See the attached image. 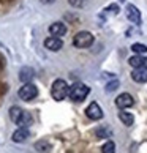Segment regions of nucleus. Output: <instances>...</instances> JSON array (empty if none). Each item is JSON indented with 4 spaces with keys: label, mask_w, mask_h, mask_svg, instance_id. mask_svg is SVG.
I'll use <instances>...</instances> for the list:
<instances>
[{
    "label": "nucleus",
    "mask_w": 147,
    "mask_h": 153,
    "mask_svg": "<svg viewBox=\"0 0 147 153\" xmlns=\"http://www.w3.org/2000/svg\"><path fill=\"white\" fill-rule=\"evenodd\" d=\"M89 93H90V88L86 85V84H82V82L73 84V85L70 87V90H68L70 100L75 101V103H81V101H84L87 98Z\"/></svg>",
    "instance_id": "1"
},
{
    "label": "nucleus",
    "mask_w": 147,
    "mask_h": 153,
    "mask_svg": "<svg viewBox=\"0 0 147 153\" xmlns=\"http://www.w3.org/2000/svg\"><path fill=\"white\" fill-rule=\"evenodd\" d=\"M68 90L70 87L66 85V82L63 79H57V81H54L52 87H51V95H52V98L55 101H62L68 96Z\"/></svg>",
    "instance_id": "2"
},
{
    "label": "nucleus",
    "mask_w": 147,
    "mask_h": 153,
    "mask_svg": "<svg viewBox=\"0 0 147 153\" xmlns=\"http://www.w3.org/2000/svg\"><path fill=\"white\" fill-rule=\"evenodd\" d=\"M73 44L79 49L90 48L93 44V35L90 32H79L75 35V38H73Z\"/></svg>",
    "instance_id": "3"
},
{
    "label": "nucleus",
    "mask_w": 147,
    "mask_h": 153,
    "mask_svg": "<svg viewBox=\"0 0 147 153\" xmlns=\"http://www.w3.org/2000/svg\"><path fill=\"white\" fill-rule=\"evenodd\" d=\"M18 95H19V98L21 100H24V101H30V100H33V98H37V95H38V88L33 85L32 82H27V84H24L21 88H19V92H18Z\"/></svg>",
    "instance_id": "4"
},
{
    "label": "nucleus",
    "mask_w": 147,
    "mask_h": 153,
    "mask_svg": "<svg viewBox=\"0 0 147 153\" xmlns=\"http://www.w3.org/2000/svg\"><path fill=\"white\" fill-rule=\"evenodd\" d=\"M86 115L90 120H101L103 118V109L100 107L98 103H90L86 109Z\"/></svg>",
    "instance_id": "5"
},
{
    "label": "nucleus",
    "mask_w": 147,
    "mask_h": 153,
    "mask_svg": "<svg viewBox=\"0 0 147 153\" xmlns=\"http://www.w3.org/2000/svg\"><path fill=\"white\" fill-rule=\"evenodd\" d=\"M125 14H127V18H128L130 22H133V24H136V25L141 24V13H139V10L134 7V5H127Z\"/></svg>",
    "instance_id": "6"
},
{
    "label": "nucleus",
    "mask_w": 147,
    "mask_h": 153,
    "mask_svg": "<svg viewBox=\"0 0 147 153\" xmlns=\"http://www.w3.org/2000/svg\"><path fill=\"white\" fill-rule=\"evenodd\" d=\"M116 104H117V107H120V109H128V107H131L134 104V100L130 93H122V95L117 96Z\"/></svg>",
    "instance_id": "7"
},
{
    "label": "nucleus",
    "mask_w": 147,
    "mask_h": 153,
    "mask_svg": "<svg viewBox=\"0 0 147 153\" xmlns=\"http://www.w3.org/2000/svg\"><path fill=\"white\" fill-rule=\"evenodd\" d=\"M62 46H63V43H62V39L59 36H49L44 39V48L52 51V52H57V51L62 49Z\"/></svg>",
    "instance_id": "8"
},
{
    "label": "nucleus",
    "mask_w": 147,
    "mask_h": 153,
    "mask_svg": "<svg viewBox=\"0 0 147 153\" xmlns=\"http://www.w3.org/2000/svg\"><path fill=\"white\" fill-rule=\"evenodd\" d=\"M131 79L134 82H139V84H144L147 82V68H134L133 73H131Z\"/></svg>",
    "instance_id": "9"
},
{
    "label": "nucleus",
    "mask_w": 147,
    "mask_h": 153,
    "mask_svg": "<svg viewBox=\"0 0 147 153\" xmlns=\"http://www.w3.org/2000/svg\"><path fill=\"white\" fill-rule=\"evenodd\" d=\"M49 33L52 36H63L66 33V25L63 24V22H54V24H51L49 27Z\"/></svg>",
    "instance_id": "10"
},
{
    "label": "nucleus",
    "mask_w": 147,
    "mask_h": 153,
    "mask_svg": "<svg viewBox=\"0 0 147 153\" xmlns=\"http://www.w3.org/2000/svg\"><path fill=\"white\" fill-rule=\"evenodd\" d=\"M29 137H30L29 129H27V128H21V126H19V128L13 133V137H11V139H13L14 142L21 144V142H25V140L29 139Z\"/></svg>",
    "instance_id": "11"
},
{
    "label": "nucleus",
    "mask_w": 147,
    "mask_h": 153,
    "mask_svg": "<svg viewBox=\"0 0 147 153\" xmlns=\"http://www.w3.org/2000/svg\"><path fill=\"white\" fill-rule=\"evenodd\" d=\"M32 115L29 114V112H25V111H22L21 112V115L18 117V120H16L14 123L16 125H19V126L21 128H29L30 126V125H32Z\"/></svg>",
    "instance_id": "12"
},
{
    "label": "nucleus",
    "mask_w": 147,
    "mask_h": 153,
    "mask_svg": "<svg viewBox=\"0 0 147 153\" xmlns=\"http://www.w3.org/2000/svg\"><path fill=\"white\" fill-rule=\"evenodd\" d=\"M33 76H35V71H33L32 68H29V66H24L19 71V79H21V82H24V84L30 82L33 79Z\"/></svg>",
    "instance_id": "13"
},
{
    "label": "nucleus",
    "mask_w": 147,
    "mask_h": 153,
    "mask_svg": "<svg viewBox=\"0 0 147 153\" xmlns=\"http://www.w3.org/2000/svg\"><path fill=\"white\" fill-rule=\"evenodd\" d=\"M128 63L131 65L133 68H143L146 65V59L141 57V55H138V54H134L133 57L128 59Z\"/></svg>",
    "instance_id": "14"
},
{
    "label": "nucleus",
    "mask_w": 147,
    "mask_h": 153,
    "mask_svg": "<svg viewBox=\"0 0 147 153\" xmlns=\"http://www.w3.org/2000/svg\"><path fill=\"white\" fill-rule=\"evenodd\" d=\"M119 118H120L122 123L127 125V126H131V125L134 123V117H133V114H130V112H120V114H119Z\"/></svg>",
    "instance_id": "15"
},
{
    "label": "nucleus",
    "mask_w": 147,
    "mask_h": 153,
    "mask_svg": "<svg viewBox=\"0 0 147 153\" xmlns=\"http://www.w3.org/2000/svg\"><path fill=\"white\" fill-rule=\"evenodd\" d=\"M95 134H97L98 139H104V137H109L111 136V129L106 128V126H100L97 131H95Z\"/></svg>",
    "instance_id": "16"
},
{
    "label": "nucleus",
    "mask_w": 147,
    "mask_h": 153,
    "mask_svg": "<svg viewBox=\"0 0 147 153\" xmlns=\"http://www.w3.org/2000/svg\"><path fill=\"white\" fill-rule=\"evenodd\" d=\"M131 51L134 54H138V55H143V54L147 52V46L146 44H141V43H134L131 46Z\"/></svg>",
    "instance_id": "17"
},
{
    "label": "nucleus",
    "mask_w": 147,
    "mask_h": 153,
    "mask_svg": "<svg viewBox=\"0 0 147 153\" xmlns=\"http://www.w3.org/2000/svg\"><path fill=\"white\" fill-rule=\"evenodd\" d=\"M101 153H116V144L112 140H108V142L101 147Z\"/></svg>",
    "instance_id": "18"
},
{
    "label": "nucleus",
    "mask_w": 147,
    "mask_h": 153,
    "mask_svg": "<svg viewBox=\"0 0 147 153\" xmlns=\"http://www.w3.org/2000/svg\"><path fill=\"white\" fill-rule=\"evenodd\" d=\"M119 85H120V84H119V81H117V79H114V81H111V82L106 84L104 90H106L108 93H111V92H116V90L119 88Z\"/></svg>",
    "instance_id": "19"
},
{
    "label": "nucleus",
    "mask_w": 147,
    "mask_h": 153,
    "mask_svg": "<svg viewBox=\"0 0 147 153\" xmlns=\"http://www.w3.org/2000/svg\"><path fill=\"white\" fill-rule=\"evenodd\" d=\"M35 147H37L38 152H48V150L51 149V145L46 142V140H40V142L35 144Z\"/></svg>",
    "instance_id": "20"
},
{
    "label": "nucleus",
    "mask_w": 147,
    "mask_h": 153,
    "mask_svg": "<svg viewBox=\"0 0 147 153\" xmlns=\"http://www.w3.org/2000/svg\"><path fill=\"white\" fill-rule=\"evenodd\" d=\"M104 11H108V13H109V11H111L112 14H117V13H119V7H117V5H109V7L106 8Z\"/></svg>",
    "instance_id": "21"
},
{
    "label": "nucleus",
    "mask_w": 147,
    "mask_h": 153,
    "mask_svg": "<svg viewBox=\"0 0 147 153\" xmlns=\"http://www.w3.org/2000/svg\"><path fill=\"white\" fill-rule=\"evenodd\" d=\"M70 5H71V7L79 8V7H82V5H84V0H70Z\"/></svg>",
    "instance_id": "22"
},
{
    "label": "nucleus",
    "mask_w": 147,
    "mask_h": 153,
    "mask_svg": "<svg viewBox=\"0 0 147 153\" xmlns=\"http://www.w3.org/2000/svg\"><path fill=\"white\" fill-rule=\"evenodd\" d=\"M3 66H5V59L2 57V55H0V70H2Z\"/></svg>",
    "instance_id": "23"
},
{
    "label": "nucleus",
    "mask_w": 147,
    "mask_h": 153,
    "mask_svg": "<svg viewBox=\"0 0 147 153\" xmlns=\"http://www.w3.org/2000/svg\"><path fill=\"white\" fill-rule=\"evenodd\" d=\"M40 2H41V3H54L55 0H40Z\"/></svg>",
    "instance_id": "24"
},
{
    "label": "nucleus",
    "mask_w": 147,
    "mask_h": 153,
    "mask_svg": "<svg viewBox=\"0 0 147 153\" xmlns=\"http://www.w3.org/2000/svg\"><path fill=\"white\" fill-rule=\"evenodd\" d=\"M144 66H146V68H147V59H146V65H144Z\"/></svg>",
    "instance_id": "25"
},
{
    "label": "nucleus",
    "mask_w": 147,
    "mask_h": 153,
    "mask_svg": "<svg viewBox=\"0 0 147 153\" xmlns=\"http://www.w3.org/2000/svg\"><path fill=\"white\" fill-rule=\"evenodd\" d=\"M120 2H125V0H120Z\"/></svg>",
    "instance_id": "26"
}]
</instances>
